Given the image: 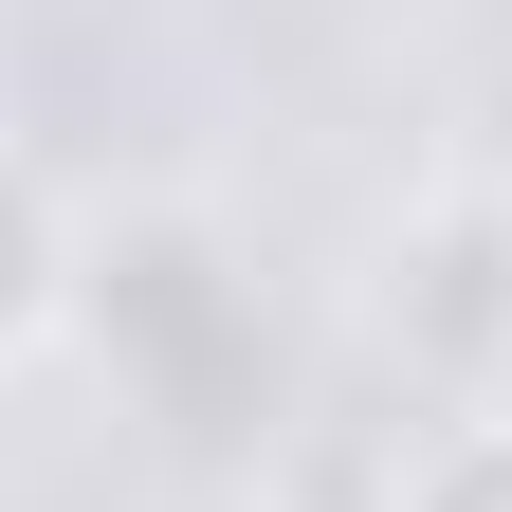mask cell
I'll return each mask as SVG.
<instances>
[{
	"label": "cell",
	"instance_id": "cell-5",
	"mask_svg": "<svg viewBox=\"0 0 512 512\" xmlns=\"http://www.w3.org/2000/svg\"><path fill=\"white\" fill-rule=\"evenodd\" d=\"M476 202H512V55L476 74Z\"/></svg>",
	"mask_w": 512,
	"mask_h": 512
},
{
	"label": "cell",
	"instance_id": "cell-1",
	"mask_svg": "<svg viewBox=\"0 0 512 512\" xmlns=\"http://www.w3.org/2000/svg\"><path fill=\"white\" fill-rule=\"evenodd\" d=\"M74 330H92L128 384H147L165 421H202V439L256 403V384H275V348H256V275H238L202 220H110V238H92Z\"/></svg>",
	"mask_w": 512,
	"mask_h": 512
},
{
	"label": "cell",
	"instance_id": "cell-2",
	"mask_svg": "<svg viewBox=\"0 0 512 512\" xmlns=\"http://www.w3.org/2000/svg\"><path fill=\"white\" fill-rule=\"evenodd\" d=\"M366 330H384V366L421 384V403H512V220L476 202H439V220H403V256H384V293H366Z\"/></svg>",
	"mask_w": 512,
	"mask_h": 512
},
{
	"label": "cell",
	"instance_id": "cell-3",
	"mask_svg": "<svg viewBox=\"0 0 512 512\" xmlns=\"http://www.w3.org/2000/svg\"><path fill=\"white\" fill-rule=\"evenodd\" d=\"M74 293H92V220L55 202L37 147H0V366L74 348Z\"/></svg>",
	"mask_w": 512,
	"mask_h": 512
},
{
	"label": "cell",
	"instance_id": "cell-4",
	"mask_svg": "<svg viewBox=\"0 0 512 512\" xmlns=\"http://www.w3.org/2000/svg\"><path fill=\"white\" fill-rule=\"evenodd\" d=\"M384 512H512V403L421 421V439H403V476H384Z\"/></svg>",
	"mask_w": 512,
	"mask_h": 512
}]
</instances>
